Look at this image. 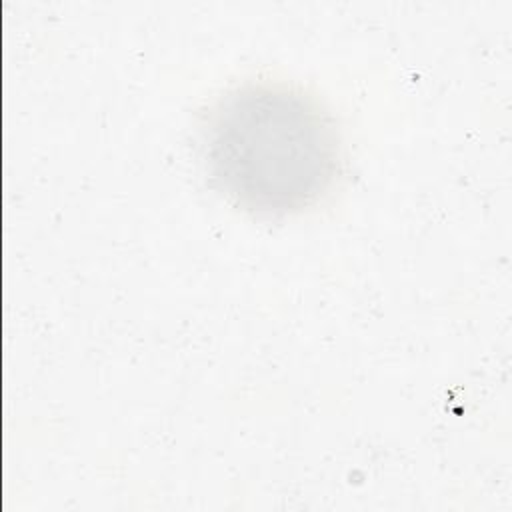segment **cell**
<instances>
[{
  "instance_id": "6da1fadb",
  "label": "cell",
  "mask_w": 512,
  "mask_h": 512,
  "mask_svg": "<svg viewBox=\"0 0 512 512\" xmlns=\"http://www.w3.org/2000/svg\"><path fill=\"white\" fill-rule=\"evenodd\" d=\"M202 150L212 182L236 206L284 216L316 204L342 170L330 110L304 88L248 80L208 110Z\"/></svg>"
}]
</instances>
